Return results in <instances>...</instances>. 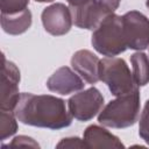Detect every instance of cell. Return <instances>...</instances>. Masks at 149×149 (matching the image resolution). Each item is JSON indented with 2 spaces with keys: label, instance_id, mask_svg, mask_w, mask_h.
<instances>
[{
  "label": "cell",
  "instance_id": "cell-23",
  "mask_svg": "<svg viewBox=\"0 0 149 149\" xmlns=\"http://www.w3.org/2000/svg\"><path fill=\"white\" fill-rule=\"evenodd\" d=\"M146 5H147V7L149 8V0H147V2H146Z\"/></svg>",
  "mask_w": 149,
  "mask_h": 149
},
{
  "label": "cell",
  "instance_id": "cell-13",
  "mask_svg": "<svg viewBox=\"0 0 149 149\" xmlns=\"http://www.w3.org/2000/svg\"><path fill=\"white\" fill-rule=\"evenodd\" d=\"M31 19L29 8L15 14H1V27L9 35H20L30 28Z\"/></svg>",
  "mask_w": 149,
  "mask_h": 149
},
{
  "label": "cell",
  "instance_id": "cell-17",
  "mask_svg": "<svg viewBox=\"0 0 149 149\" xmlns=\"http://www.w3.org/2000/svg\"><path fill=\"white\" fill-rule=\"evenodd\" d=\"M139 134L149 144V99L146 101L143 111H142L141 116H140Z\"/></svg>",
  "mask_w": 149,
  "mask_h": 149
},
{
  "label": "cell",
  "instance_id": "cell-12",
  "mask_svg": "<svg viewBox=\"0 0 149 149\" xmlns=\"http://www.w3.org/2000/svg\"><path fill=\"white\" fill-rule=\"evenodd\" d=\"M83 140L87 148H122L123 144L119 139L97 125L88 126L83 135Z\"/></svg>",
  "mask_w": 149,
  "mask_h": 149
},
{
  "label": "cell",
  "instance_id": "cell-14",
  "mask_svg": "<svg viewBox=\"0 0 149 149\" xmlns=\"http://www.w3.org/2000/svg\"><path fill=\"white\" fill-rule=\"evenodd\" d=\"M133 78L137 86H144L149 83V58L143 52H135L130 57Z\"/></svg>",
  "mask_w": 149,
  "mask_h": 149
},
{
  "label": "cell",
  "instance_id": "cell-22",
  "mask_svg": "<svg viewBox=\"0 0 149 149\" xmlns=\"http://www.w3.org/2000/svg\"><path fill=\"white\" fill-rule=\"evenodd\" d=\"M35 1H37V2H51L54 0H35Z\"/></svg>",
  "mask_w": 149,
  "mask_h": 149
},
{
  "label": "cell",
  "instance_id": "cell-7",
  "mask_svg": "<svg viewBox=\"0 0 149 149\" xmlns=\"http://www.w3.org/2000/svg\"><path fill=\"white\" fill-rule=\"evenodd\" d=\"M20 70L17 66L7 61L2 55V70H1V88H0V108L2 111H13L20 98L19 92Z\"/></svg>",
  "mask_w": 149,
  "mask_h": 149
},
{
  "label": "cell",
  "instance_id": "cell-8",
  "mask_svg": "<svg viewBox=\"0 0 149 149\" xmlns=\"http://www.w3.org/2000/svg\"><path fill=\"white\" fill-rule=\"evenodd\" d=\"M41 20L45 31L54 36L68 34L73 23L70 8L62 2L45 7L41 14Z\"/></svg>",
  "mask_w": 149,
  "mask_h": 149
},
{
  "label": "cell",
  "instance_id": "cell-5",
  "mask_svg": "<svg viewBox=\"0 0 149 149\" xmlns=\"http://www.w3.org/2000/svg\"><path fill=\"white\" fill-rule=\"evenodd\" d=\"M104 106V97L95 87L79 91L68 100V108L72 118L78 121L93 119Z\"/></svg>",
  "mask_w": 149,
  "mask_h": 149
},
{
  "label": "cell",
  "instance_id": "cell-10",
  "mask_svg": "<svg viewBox=\"0 0 149 149\" xmlns=\"http://www.w3.org/2000/svg\"><path fill=\"white\" fill-rule=\"evenodd\" d=\"M70 10L73 24L80 29L90 30H94L107 15L112 14L106 10L100 3H98L97 0H91L90 2L80 7L70 8Z\"/></svg>",
  "mask_w": 149,
  "mask_h": 149
},
{
  "label": "cell",
  "instance_id": "cell-4",
  "mask_svg": "<svg viewBox=\"0 0 149 149\" xmlns=\"http://www.w3.org/2000/svg\"><path fill=\"white\" fill-rule=\"evenodd\" d=\"M99 78L108 86L111 93L115 97L139 88L128 65L119 57H106L100 59Z\"/></svg>",
  "mask_w": 149,
  "mask_h": 149
},
{
  "label": "cell",
  "instance_id": "cell-16",
  "mask_svg": "<svg viewBox=\"0 0 149 149\" xmlns=\"http://www.w3.org/2000/svg\"><path fill=\"white\" fill-rule=\"evenodd\" d=\"M29 0H1V14H15L28 8Z\"/></svg>",
  "mask_w": 149,
  "mask_h": 149
},
{
  "label": "cell",
  "instance_id": "cell-11",
  "mask_svg": "<svg viewBox=\"0 0 149 149\" xmlns=\"http://www.w3.org/2000/svg\"><path fill=\"white\" fill-rule=\"evenodd\" d=\"M71 65L73 70L88 84H95L100 80L99 66L100 59L97 55L87 49L78 50L71 58Z\"/></svg>",
  "mask_w": 149,
  "mask_h": 149
},
{
  "label": "cell",
  "instance_id": "cell-6",
  "mask_svg": "<svg viewBox=\"0 0 149 149\" xmlns=\"http://www.w3.org/2000/svg\"><path fill=\"white\" fill-rule=\"evenodd\" d=\"M127 47L133 50H144L149 47V19L137 10L122 15Z\"/></svg>",
  "mask_w": 149,
  "mask_h": 149
},
{
  "label": "cell",
  "instance_id": "cell-1",
  "mask_svg": "<svg viewBox=\"0 0 149 149\" xmlns=\"http://www.w3.org/2000/svg\"><path fill=\"white\" fill-rule=\"evenodd\" d=\"M14 113L24 125L54 130L66 128L72 122L65 101L50 94L21 93Z\"/></svg>",
  "mask_w": 149,
  "mask_h": 149
},
{
  "label": "cell",
  "instance_id": "cell-2",
  "mask_svg": "<svg viewBox=\"0 0 149 149\" xmlns=\"http://www.w3.org/2000/svg\"><path fill=\"white\" fill-rule=\"evenodd\" d=\"M140 115L139 88L111 100L99 113L98 121L111 128H127L136 123Z\"/></svg>",
  "mask_w": 149,
  "mask_h": 149
},
{
  "label": "cell",
  "instance_id": "cell-15",
  "mask_svg": "<svg viewBox=\"0 0 149 149\" xmlns=\"http://www.w3.org/2000/svg\"><path fill=\"white\" fill-rule=\"evenodd\" d=\"M16 116L13 111H2L0 113V133L1 141H5L7 137L15 134L17 130Z\"/></svg>",
  "mask_w": 149,
  "mask_h": 149
},
{
  "label": "cell",
  "instance_id": "cell-18",
  "mask_svg": "<svg viewBox=\"0 0 149 149\" xmlns=\"http://www.w3.org/2000/svg\"><path fill=\"white\" fill-rule=\"evenodd\" d=\"M8 147H35L36 148L40 146L34 141V139L24 136V135H20V136L14 137L12 143L8 144Z\"/></svg>",
  "mask_w": 149,
  "mask_h": 149
},
{
  "label": "cell",
  "instance_id": "cell-21",
  "mask_svg": "<svg viewBox=\"0 0 149 149\" xmlns=\"http://www.w3.org/2000/svg\"><path fill=\"white\" fill-rule=\"evenodd\" d=\"M68 3H69V7L70 8H73V7H80L87 2H90L91 0H66Z\"/></svg>",
  "mask_w": 149,
  "mask_h": 149
},
{
  "label": "cell",
  "instance_id": "cell-3",
  "mask_svg": "<svg viewBox=\"0 0 149 149\" xmlns=\"http://www.w3.org/2000/svg\"><path fill=\"white\" fill-rule=\"evenodd\" d=\"M91 43L99 54L106 57H114L125 52L128 47L123 31L122 16L115 13L107 15L93 30Z\"/></svg>",
  "mask_w": 149,
  "mask_h": 149
},
{
  "label": "cell",
  "instance_id": "cell-19",
  "mask_svg": "<svg viewBox=\"0 0 149 149\" xmlns=\"http://www.w3.org/2000/svg\"><path fill=\"white\" fill-rule=\"evenodd\" d=\"M61 147H64V148H87L84 140L81 141L80 139L78 137H68V139H63L62 142H59L57 144V148H61Z\"/></svg>",
  "mask_w": 149,
  "mask_h": 149
},
{
  "label": "cell",
  "instance_id": "cell-20",
  "mask_svg": "<svg viewBox=\"0 0 149 149\" xmlns=\"http://www.w3.org/2000/svg\"><path fill=\"white\" fill-rule=\"evenodd\" d=\"M97 2L100 3L109 13H114L119 8V5H120L121 0H97Z\"/></svg>",
  "mask_w": 149,
  "mask_h": 149
},
{
  "label": "cell",
  "instance_id": "cell-9",
  "mask_svg": "<svg viewBox=\"0 0 149 149\" xmlns=\"http://www.w3.org/2000/svg\"><path fill=\"white\" fill-rule=\"evenodd\" d=\"M84 86L85 84L83 78L69 66L57 69L47 80L48 90L61 95L79 92L84 88Z\"/></svg>",
  "mask_w": 149,
  "mask_h": 149
}]
</instances>
